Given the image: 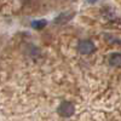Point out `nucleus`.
Segmentation results:
<instances>
[{
  "label": "nucleus",
  "mask_w": 121,
  "mask_h": 121,
  "mask_svg": "<svg viewBox=\"0 0 121 121\" xmlns=\"http://www.w3.org/2000/svg\"><path fill=\"white\" fill-rule=\"evenodd\" d=\"M74 112H75V107L70 102H62L57 108V113L63 117L72 116L74 114Z\"/></svg>",
  "instance_id": "1"
},
{
  "label": "nucleus",
  "mask_w": 121,
  "mask_h": 121,
  "mask_svg": "<svg viewBox=\"0 0 121 121\" xmlns=\"http://www.w3.org/2000/svg\"><path fill=\"white\" fill-rule=\"evenodd\" d=\"M78 50L81 55H90L95 51V44L90 40H81L79 41Z\"/></svg>",
  "instance_id": "2"
},
{
  "label": "nucleus",
  "mask_w": 121,
  "mask_h": 121,
  "mask_svg": "<svg viewBox=\"0 0 121 121\" xmlns=\"http://www.w3.org/2000/svg\"><path fill=\"white\" fill-rule=\"evenodd\" d=\"M73 16H74L73 12H62L55 18V23L56 24H63V23L68 22L69 19H72Z\"/></svg>",
  "instance_id": "3"
},
{
  "label": "nucleus",
  "mask_w": 121,
  "mask_h": 121,
  "mask_svg": "<svg viewBox=\"0 0 121 121\" xmlns=\"http://www.w3.org/2000/svg\"><path fill=\"white\" fill-rule=\"evenodd\" d=\"M109 63L112 65L121 67V53H112L109 57Z\"/></svg>",
  "instance_id": "4"
},
{
  "label": "nucleus",
  "mask_w": 121,
  "mask_h": 121,
  "mask_svg": "<svg viewBox=\"0 0 121 121\" xmlns=\"http://www.w3.org/2000/svg\"><path fill=\"white\" fill-rule=\"evenodd\" d=\"M46 26V21L45 19H36V21L32 22V27L34 29H43Z\"/></svg>",
  "instance_id": "5"
},
{
  "label": "nucleus",
  "mask_w": 121,
  "mask_h": 121,
  "mask_svg": "<svg viewBox=\"0 0 121 121\" xmlns=\"http://www.w3.org/2000/svg\"><path fill=\"white\" fill-rule=\"evenodd\" d=\"M96 1H97V0H87V3H90V4H93Z\"/></svg>",
  "instance_id": "6"
},
{
  "label": "nucleus",
  "mask_w": 121,
  "mask_h": 121,
  "mask_svg": "<svg viewBox=\"0 0 121 121\" xmlns=\"http://www.w3.org/2000/svg\"><path fill=\"white\" fill-rule=\"evenodd\" d=\"M23 1H29V0H23Z\"/></svg>",
  "instance_id": "7"
}]
</instances>
